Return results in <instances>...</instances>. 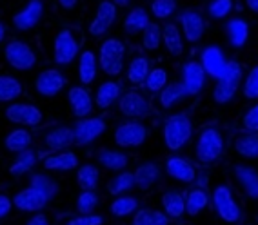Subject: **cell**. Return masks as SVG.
I'll list each match as a JSON object with an SVG mask.
<instances>
[{"instance_id": "obj_38", "label": "cell", "mask_w": 258, "mask_h": 225, "mask_svg": "<svg viewBox=\"0 0 258 225\" xmlns=\"http://www.w3.org/2000/svg\"><path fill=\"white\" fill-rule=\"evenodd\" d=\"M22 82L11 74H0V102L13 104L22 95Z\"/></svg>"}, {"instance_id": "obj_57", "label": "cell", "mask_w": 258, "mask_h": 225, "mask_svg": "<svg viewBox=\"0 0 258 225\" xmlns=\"http://www.w3.org/2000/svg\"><path fill=\"white\" fill-rule=\"evenodd\" d=\"M113 2L116 4V8H125V6H129L131 0H113Z\"/></svg>"}, {"instance_id": "obj_44", "label": "cell", "mask_w": 258, "mask_h": 225, "mask_svg": "<svg viewBox=\"0 0 258 225\" xmlns=\"http://www.w3.org/2000/svg\"><path fill=\"white\" fill-rule=\"evenodd\" d=\"M167 84H169V77H167V71L164 67H155L149 71L148 79L144 82L146 89L149 93H160L162 89L166 88Z\"/></svg>"}, {"instance_id": "obj_19", "label": "cell", "mask_w": 258, "mask_h": 225, "mask_svg": "<svg viewBox=\"0 0 258 225\" xmlns=\"http://www.w3.org/2000/svg\"><path fill=\"white\" fill-rule=\"evenodd\" d=\"M200 64L206 69L208 77L218 80L224 74V71H226L227 60L224 51L218 46H206L202 49V53H200Z\"/></svg>"}, {"instance_id": "obj_5", "label": "cell", "mask_w": 258, "mask_h": 225, "mask_svg": "<svg viewBox=\"0 0 258 225\" xmlns=\"http://www.w3.org/2000/svg\"><path fill=\"white\" fill-rule=\"evenodd\" d=\"M211 203L222 221L233 225L242 220V207L236 202L235 194L227 185L222 184L215 187V191L211 194Z\"/></svg>"}, {"instance_id": "obj_16", "label": "cell", "mask_w": 258, "mask_h": 225, "mask_svg": "<svg viewBox=\"0 0 258 225\" xmlns=\"http://www.w3.org/2000/svg\"><path fill=\"white\" fill-rule=\"evenodd\" d=\"M44 17V2L42 0H29L17 15H13V28L17 31H31L38 26Z\"/></svg>"}, {"instance_id": "obj_24", "label": "cell", "mask_w": 258, "mask_h": 225, "mask_svg": "<svg viewBox=\"0 0 258 225\" xmlns=\"http://www.w3.org/2000/svg\"><path fill=\"white\" fill-rule=\"evenodd\" d=\"M162 42L166 46L167 53L171 56H182L184 53V35H182V29L173 22H167L162 26Z\"/></svg>"}, {"instance_id": "obj_7", "label": "cell", "mask_w": 258, "mask_h": 225, "mask_svg": "<svg viewBox=\"0 0 258 225\" xmlns=\"http://www.w3.org/2000/svg\"><path fill=\"white\" fill-rule=\"evenodd\" d=\"M113 140L122 149H135L148 140V127L140 120H127L116 125Z\"/></svg>"}, {"instance_id": "obj_36", "label": "cell", "mask_w": 258, "mask_h": 225, "mask_svg": "<svg viewBox=\"0 0 258 225\" xmlns=\"http://www.w3.org/2000/svg\"><path fill=\"white\" fill-rule=\"evenodd\" d=\"M149 15L148 11L144 10V8H133V10L129 11L127 17L124 19V31L127 35H139L142 33L144 29L149 26Z\"/></svg>"}, {"instance_id": "obj_21", "label": "cell", "mask_w": 258, "mask_h": 225, "mask_svg": "<svg viewBox=\"0 0 258 225\" xmlns=\"http://www.w3.org/2000/svg\"><path fill=\"white\" fill-rule=\"evenodd\" d=\"M166 173L182 184H193L197 180V169L187 158L184 157H169L166 160Z\"/></svg>"}, {"instance_id": "obj_28", "label": "cell", "mask_w": 258, "mask_h": 225, "mask_svg": "<svg viewBox=\"0 0 258 225\" xmlns=\"http://www.w3.org/2000/svg\"><path fill=\"white\" fill-rule=\"evenodd\" d=\"M98 73V58L91 49L82 51L79 55V79L80 84L89 86L91 82H95Z\"/></svg>"}, {"instance_id": "obj_54", "label": "cell", "mask_w": 258, "mask_h": 225, "mask_svg": "<svg viewBox=\"0 0 258 225\" xmlns=\"http://www.w3.org/2000/svg\"><path fill=\"white\" fill-rule=\"evenodd\" d=\"M58 4L62 10L66 11H73L75 8H77V4H79V0H58Z\"/></svg>"}, {"instance_id": "obj_13", "label": "cell", "mask_w": 258, "mask_h": 225, "mask_svg": "<svg viewBox=\"0 0 258 225\" xmlns=\"http://www.w3.org/2000/svg\"><path fill=\"white\" fill-rule=\"evenodd\" d=\"M51 198L38 191L37 187H26L13 196V205L22 212H40L47 207Z\"/></svg>"}, {"instance_id": "obj_29", "label": "cell", "mask_w": 258, "mask_h": 225, "mask_svg": "<svg viewBox=\"0 0 258 225\" xmlns=\"http://www.w3.org/2000/svg\"><path fill=\"white\" fill-rule=\"evenodd\" d=\"M149 71H151V65H149V60L146 56L139 55L131 58V62L127 64V82L133 86V88H139L144 86L146 79H148Z\"/></svg>"}, {"instance_id": "obj_14", "label": "cell", "mask_w": 258, "mask_h": 225, "mask_svg": "<svg viewBox=\"0 0 258 225\" xmlns=\"http://www.w3.org/2000/svg\"><path fill=\"white\" fill-rule=\"evenodd\" d=\"M116 20V4L113 0H100L97 6L95 19L89 24V35L91 37H102L111 29Z\"/></svg>"}, {"instance_id": "obj_37", "label": "cell", "mask_w": 258, "mask_h": 225, "mask_svg": "<svg viewBox=\"0 0 258 225\" xmlns=\"http://www.w3.org/2000/svg\"><path fill=\"white\" fill-rule=\"evenodd\" d=\"M77 182L82 191H97L100 182V171L93 164H84L77 169Z\"/></svg>"}, {"instance_id": "obj_6", "label": "cell", "mask_w": 258, "mask_h": 225, "mask_svg": "<svg viewBox=\"0 0 258 225\" xmlns=\"http://www.w3.org/2000/svg\"><path fill=\"white\" fill-rule=\"evenodd\" d=\"M6 62L17 71H29L37 65V53L24 40H10L4 47Z\"/></svg>"}, {"instance_id": "obj_46", "label": "cell", "mask_w": 258, "mask_h": 225, "mask_svg": "<svg viewBox=\"0 0 258 225\" xmlns=\"http://www.w3.org/2000/svg\"><path fill=\"white\" fill-rule=\"evenodd\" d=\"M233 8H235L233 0H211L208 4V15L215 20L226 19L227 15L233 11Z\"/></svg>"}, {"instance_id": "obj_11", "label": "cell", "mask_w": 258, "mask_h": 225, "mask_svg": "<svg viewBox=\"0 0 258 225\" xmlns=\"http://www.w3.org/2000/svg\"><path fill=\"white\" fill-rule=\"evenodd\" d=\"M107 124L106 120L100 116H88V118L77 120V124L73 125V134H75V145H89L97 138H100L106 133Z\"/></svg>"}, {"instance_id": "obj_31", "label": "cell", "mask_w": 258, "mask_h": 225, "mask_svg": "<svg viewBox=\"0 0 258 225\" xmlns=\"http://www.w3.org/2000/svg\"><path fill=\"white\" fill-rule=\"evenodd\" d=\"M189 95L185 93L184 86L180 82L167 84L166 88L158 93V104H160L162 109H171V107L178 106L180 102H184Z\"/></svg>"}, {"instance_id": "obj_18", "label": "cell", "mask_w": 258, "mask_h": 225, "mask_svg": "<svg viewBox=\"0 0 258 225\" xmlns=\"http://www.w3.org/2000/svg\"><path fill=\"white\" fill-rule=\"evenodd\" d=\"M180 28H182V35L185 40L197 44L202 40L206 33V20L197 10H185L180 15Z\"/></svg>"}, {"instance_id": "obj_4", "label": "cell", "mask_w": 258, "mask_h": 225, "mask_svg": "<svg viewBox=\"0 0 258 225\" xmlns=\"http://www.w3.org/2000/svg\"><path fill=\"white\" fill-rule=\"evenodd\" d=\"M125 44L118 38H107L98 49V67L107 77H118L124 71Z\"/></svg>"}, {"instance_id": "obj_35", "label": "cell", "mask_w": 258, "mask_h": 225, "mask_svg": "<svg viewBox=\"0 0 258 225\" xmlns=\"http://www.w3.org/2000/svg\"><path fill=\"white\" fill-rule=\"evenodd\" d=\"M6 149L10 153H15V155H20V153L28 151L31 149L33 143V136L28 129H13L8 136H6Z\"/></svg>"}, {"instance_id": "obj_10", "label": "cell", "mask_w": 258, "mask_h": 225, "mask_svg": "<svg viewBox=\"0 0 258 225\" xmlns=\"http://www.w3.org/2000/svg\"><path fill=\"white\" fill-rule=\"evenodd\" d=\"M6 118L15 125H26V127H38L44 122V113L33 104L26 102H13L6 107Z\"/></svg>"}, {"instance_id": "obj_39", "label": "cell", "mask_w": 258, "mask_h": 225, "mask_svg": "<svg viewBox=\"0 0 258 225\" xmlns=\"http://www.w3.org/2000/svg\"><path fill=\"white\" fill-rule=\"evenodd\" d=\"M37 162H38L37 151H33V149H28V151L20 153L19 157L15 158L13 164L10 166V175L15 176V178L28 175L29 171H33V167L37 166Z\"/></svg>"}, {"instance_id": "obj_58", "label": "cell", "mask_w": 258, "mask_h": 225, "mask_svg": "<svg viewBox=\"0 0 258 225\" xmlns=\"http://www.w3.org/2000/svg\"><path fill=\"white\" fill-rule=\"evenodd\" d=\"M245 225H253V223H245Z\"/></svg>"}, {"instance_id": "obj_20", "label": "cell", "mask_w": 258, "mask_h": 225, "mask_svg": "<svg viewBox=\"0 0 258 225\" xmlns=\"http://www.w3.org/2000/svg\"><path fill=\"white\" fill-rule=\"evenodd\" d=\"M68 100H70L71 111H73L75 118H88L91 115L95 100L91 98V93L84 86H75L68 91Z\"/></svg>"}, {"instance_id": "obj_52", "label": "cell", "mask_w": 258, "mask_h": 225, "mask_svg": "<svg viewBox=\"0 0 258 225\" xmlns=\"http://www.w3.org/2000/svg\"><path fill=\"white\" fill-rule=\"evenodd\" d=\"M13 198H10L8 194L0 193V220H4L11 214V209H13Z\"/></svg>"}, {"instance_id": "obj_1", "label": "cell", "mask_w": 258, "mask_h": 225, "mask_svg": "<svg viewBox=\"0 0 258 225\" xmlns=\"http://www.w3.org/2000/svg\"><path fill=\"white\" fill-rule=\"evenodd\" d=\"M226 151V138L222 129L217 125H208L199 131L195 138L193 157L202 166H211L224 157Z\"/></svg>"}, {"instance_id": "obj_27", "label": "cell", "mask_w": 258, "mask_h": 225, "mask_svg": "<svg viewBox=\"0 0 258 225\" xmlns=\"http://www.w3.org/2000/svg\"><path fill=\"white\" fill-rule=\"evenodd\" d=\"M162 207L169 220H180L185 214V196L176 189H167L162 194Z\"/></svg>"}, {"instance_id": "obj_33", "label": "cell", "mask_w": 258, "mask_h": 225, "mask_svg": "<svg viewBox=\"0 0 258 225\" xmlns=\"http://www.w3.org/2000/svg\"><path fill=\"white\" fill-rule=\"evenodd\" d=\"M211 203V196L202 187H195L185 194V214L199 216Z\"/></svg>"}, {"instance_id": "obj_34", "label": "cell", "mask_w": 258, "mask_h": 225, "mask_svg": "<svg viewBox=\"0 0 258 225\" xmlns=\"http://www.w3.org/2000/svg\"><path fill=\"white\" fill-rule=\"evenodd\" d=\"M226 33L233 47H244L249 38V24L244 19H233L226 24Z\"/></svg>"}, {"instance_id": "obj_15", "label": "cell", "mask_w": 258, "mask_h": 225, "mask_svg": "<svg viewBox=\"0 0 258 225\" xmlns=\"http://www.w3.org/2000/svg\"><path fill=\"white\" fill-rule=\"evenodd\" d=\"M66 84H68V79L64 77L62 71H58V69H44L35 80V89L42 97L51 98L56 97L58 93H62Z\"/></svg>"}, {"instance_id": "obj_56", "label": "cell", "mask_w": 258, "mask_h": 225, "mask_svg": "<svg viewBox=\"0 0 258 225\" xmlns=\"http://www.w3.org/2000/svg\"><path fill=\"white\" fill-rule=\"evenodd\" d=\"M6 35H8V28H6V24L0 20V46H2V42H4Z\"/></svg>"}, {"instance_id": "obj_40", "label": "cell", "mask_w": 258, "mask_h": 225, "mask_svg": "<svg viewBox=\"0 0 258 225\" xmlns=\"http://www.w3.org/2000/svg\"><path fill=\"white\" fill-rule=\"evenodd\" d=\"M135 187V176L131 171H120L116 173V176L109 180L107 184V193L113 194V196H122L127 191Z\"/></svg>"}, {"instance_id": "obj_53", "label": "cell", "mask_w": 258, "mask_h": 225, "mask_svg": "<svg viewBox=\"0 0 258 225\" xmlns=\"http://www.w3.org/2000/svg\"><path fill=\"white\" fill-rule=\"evenodd\" d=\"M26 225H49V220H47L46 214L38 212V214H35L33 218H29L28 223H26Z\"/></svg>"}, {"instance_id": "obj_17", "label": "cell", "mask_w": 258, "mask_h": 225, "mask_svg": "<svg viewBox=\"0 0 258 225\" xmlns=\"http://www.w3.org/2000/svg\"><path fill=\"white\" fill-rule=\"evenodd\" d=\"M42 143L51 153L70 149L71 145H75L73 127H70V125H55V127L47 129L44 136H42Z\"/></svg>"}, {"instance_id": "obj_25", "label": "cell", "mask_w": 258, "mask_h": 225, "mask_svg": "<svg viewBox=\"0 0 258 225\" xmlns=\"http://www.w3.org/2000/svg\"><path fill=\"white\" fill-rule=\"evenodd\" d=\"M236 184L242 187L245 194L253 200H258V171L247 166H235L233 169Z\"/></svg>"}, {"instance_id": "obj_30", "label": "cell", "mask_w": 258, "mask_h": 225, "mask_svg": "<svg viewBox=\"0 0 258 225\" xmlns=\"http://www.w3.org/2000/svg\"><path fill=\"white\" fill-rule=\"evenodd\" d=\"M233 147L238 157L247 160H258V133H242L235 138Z\"/></svg>"}, {"instance_id": "obj_23", "label": "cell", "mask_w": 258, "mask_h": 225, "mask_svg": "<svg viewBox=\"0 0 258 225\" xmlns=\"http://www.w3.org/2000/svg\"><path fill=\"white\" fill-rule=\"evenodd\" d=\"M133 176H135V187L139 189V191H149L160 180L162 171L158 167V164H155V162H144V164H140L135 169Z\"/></svg>"}, {"instance_id": "obj_45", "label": "cell", "mask_w": 258, "mask_h": 225, "mask_svg": "<svg viewBox=\"0 0 258 225\" xmlns=\"http://www.w3.org/2000/svg\"><path fill=\"white\" fill-rule=\"evenodd\" d=\"M176 11V0H151V13L155 19L167 20Z\"/></svg>"}, {"instance_id": "obj_55", "label": "cell", "mask_w": 258, "mask_h": 225, "mask_svg": "<svg viewBox=\"0 0 258 225\" xmlns=\"http://www.w3.org/2000/svg\"><path fill=\"white\" fill-rule=\"evenodd\" d=\"M245 6H247L249 11H253V13H258V0H244Z\"/></svg>"}, {"instance_id": "obj_51", "label": "cell", "mask_w": 258, "mask_h": 225, "mask_svg": "<svg viewBox=\"0 0 258 225\" xmlns=\"http://www.w3.org/2000/svg\"><path fill=\"white\" fill-rule=\"evenodd\" d=\"M104 223V218L100 214H80L75 216L71 220L66 221V225H102Z\"/></svg>"}, {"instance_id": "obj_41", "label": "cell", "mask_w": 258, "mask_h": 225, "mask_svg": "<svg viewBox=\"0 0 258 225\" xmlns=\"http://www.w3.org/2000/svg\"><path fill=\"white\" fill-rule=\"evenodd\" d=\"M139 200L135 196H127V194H122V196H116L109 205V211L116 218H125L129 214H135L139 211Z\"/></svg>"}, {"instance_id": "obj_2", "label": "cell", "mask_w": 258, "mask_h": 225, "mask_svg": "<svg viewBox=\"0 0 258 225\" xmlns=\"http://www.w3.org/2000/svg\"><path fill=\"white\" fill-rule=\"evenodd\" d=\"M193 122L185 113L171 115L164 122V142L169 151H180L193 138Z\"/></svg>"}, {"instance_id": "obj_43", "label": "cell", "mask_w": 258, "mask_h": 225, "mask_svg": "<svg viewBox=\"0 0 258 225\" xmlns=\"http://www.w3.org/2000/svg\"><path fill=\"white\" fill-rule=\"evenodd\" d=\"M162 46V26L157 22H149L142 31V47L146 51H157Z\"/></svg>"}, {"instance_id": "obj_50", "label": "cell", "mask_w": 258, "mask_h": 225, "mask_svg": "<svg viewBox=\"0 0 258 225\" xmlns=\"http://www.w3.org/2000/svg\"><path fill=\"white\" fill-rule=\"evenodd\" d=\"M242 127L247 133H258V102L244 113V116H242Z\"/></svg>"}, {"instance_id": "obj_26", "label": "cell", "mask_w": 258, "mask_h": 225, "mask_svg": "<svg viewBox=\"0 0 258 225\" xmlns=\"http://www.w3.org/2000/svg\"><path fill=\"white\" fill-rule=\"evenodd\" d=\"M122 97V89H120V84L115 80H106L98 86L97 93H95V106L98 109H109L111 106H115L118 98Z\"/></svg>"}, {"instance_id": "obj_48", "label": "cell", "mask_w": 258, "mask_h": 225, "mask_svg": "<svg viewBox=\"0 0 258 225\" xmlns=\"http://www.w3.org/2000/svg\"><path fill=\"white\" fill-rule=\"evenodd\" d=\"M29 185H31V187H37L38 191H42L44 194H47L51 200H53L55 194L58 193V185H56L51 178H47L46 175H40V173L31 176V184Z\"/></svg>"}, {"instance_id": "obj_9", "label": "cell", "mask_w": 258, "mask_h": 225, "mask_svg": "<svg viewBox=\"0 0 258 225\" xmlns=\"http://www.w3.org/2000/svg\"><path fill=\"white\" fill-rule=\"evenodd\" d=\"M118 111L120 115L125 116L127 120H140L151 113V104L146 98V95H142L137 89L122 93V97L118 98Z\"/></svg>"}, {"instance_id": "obj_49", "label": "cell", "mask_w": 258, "mask_h": 225, "mask_svg": "<svg viewBox=\"0 0 258 225\" xmlns=\"http://www.w3.org/2000/svg\"><path fill=\"white\" fill-rule=\"evenodd\" d=\"M244 97L247 100H258V65L249 69L244 80Z\"/></svg>"}, {"instance_id": "obj_22", "label": "cell", "mask_w": 258, "mask_h": 225, "mask_svg": "<svg viewBox=\"0 0 258 225\" xmlns=\"http://www.w3.org/2000/svg\"><path fill=\"white\" fill-rule=\"evenodd\" d=\"M44 169L56 171V173H68V171L79 169V157L73 151H58L51 153L44 158Z\"/></svg>"}, {"instance_id": "obj_32", "label": "cell", "mask_w": 258, "mask_h": 225, "mask_svg": "<svg viewBox=\"0 0 258 225\" xmlns=\"http://www.w3.org/2000/svg\"><path fill=\"white\" fill-rule=\"evenodd\" d=\"M98 164L109 171H125L129 166V157L124 151H116V149H102L98 153Z\"/></svg>"}, {"instance_id": "obj_42", "label": "cell", "mask_w": 258, "mask_h": 225, "mask_svg": "<svg viewBox=\"0 0 258 225\" xmlns=\"http://www.w3.org/2000/svg\"><path fill=\"white\" fill-rule=\"evenodd\" d=\"M133 225H169V218L164 211L144 207L133 214Z\"/></svg>"}, {"instance_id": "obj_47", "label": "cell", "mask_w": 258, "mask_h": 225, "mask_svg": "<svg viewBox=\"0 0 258 225\" xmlns=\"http://www.w3.org/2000/svg\"><path fill=\"white\" fill-rule=\"evenodd\" d=\"M98 205V194L95 191H82L77 198V209L80 214H91Z\"/></svg>"}, {"instance_id": "obj_8", "label": "cell", "mask_w": 258, "mask_h": 225, "mask_svg": "<svg viewBox=\"0 0 258 225\" xmlns=\"http://www.w3.org/2000/svg\"><path fill=\"white\" fill-rule=\"evenodd\" d=\"M80 55V42L71 29H60L53 42V58L58 65H70Z\"/></svg>"}, {"instance_id": "obj_12", "label": "cell", "mask_w": 258, "mask_h": 225, "mask_svg": "<svg viewBox=\"0 0 258 225\" xmlns=\"http://www.w3.org/2000/svg\"><path fill=\"white\" fill-rule=\"evenodd\" d=\"M206 80H208V73L199 60H189L182 65V82L180 84L184 86L189 97L200 95L206 88Z\"/></svg>"}, {"instance_id": "obj_3", "label": "cell", "mask_w": 258, "mask_h": 225, "mask_svg": "<svg viewBox=\"0 0 258 225\" xmlns=\"http://www.w3.org/2000/svg\"><path fill=\"white\" fill-rule=\"evenodd\" d=\"M242 77H244V71H242L238 60H227L226 71L217 80V86L213 89V100L220 106L229 104L236 97V93L242 86Z\"/></svg>"}]
</instances>
